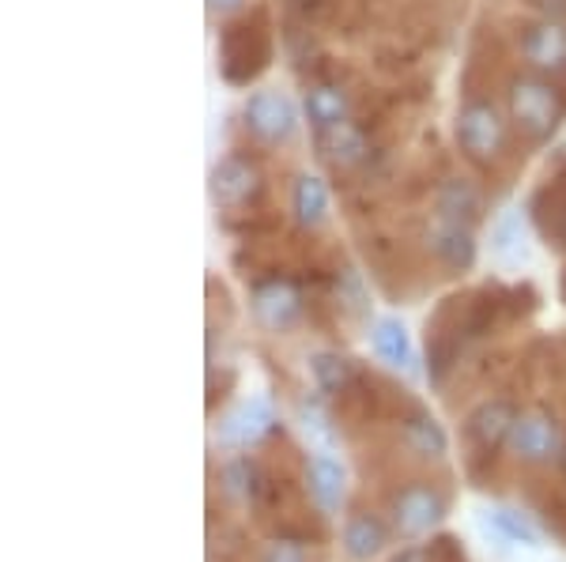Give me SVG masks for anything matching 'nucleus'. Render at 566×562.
I'll return each mask as SVG.
<instances>
[{"label":"nucleus","mask_w":566,"mask_h":562,"mask_svg":"<svg viewBox=\"0 0 566 562\" xmlns=\"http://www.w3.org/2000/svg\"><path fill=\"white\" fill-rule=\"evenodd\" d=\"M427 246L446 268L453 272H469L476 265V234H472V223L450 220V215H431V226H427Z\"/></svg>","instance_id":"20e7f679"},{"label":"nucleus","mask_w":566,"mask_h":562,"mask_svg":"<svg viewBox=\"0 0 566 562\" xmlns=\"http://www.w3.org/2000/svg\"><path fill=\"white\" fill-rule=\"evenodd\" d=\"M559 460H563V473H566V446H563V453H559Z\"/></svg>","instance_id":"cd10ccee"},{"label":"nucleus","mask_w":566,"mask_h":562,"mask_svg":"<svg viewBox=\"0 0 566 562\" xmlns=\"http://www.w3.org/2000/svg\"><path fill=\"white\" fill-rule=\"evenodd\" d=\"M533 4L544 12V20H566V0H533Z\"/></svg>","instance_id":"b1692460"},{"label":"nucleus","mask_w":566,"mask_h":562,"mask_svg":"<svg viewBox=\"0 0 566 562\" xmlns=\"http://www.w3.org/2000/svg\"><path fill=\"white\" fill-rule=\"evenodd\" d=\"M544 231L555 234V238H559V246H566V208H563V212H555V223H544Z\"/></svg>","instance_id":"393cba45"},{"label":"nucleus","mask_w":566,"mask_h":562,"mask_svg":"<svg viewBox=\"0 0 566 562\" xmlns=\"http://www.w3.org/2000/svg\"><path fill=\"white\" fill-rule=\"evenodd\" d=\"M392 562H427V555H423V551H405V555L392 559Z\"/></svg>","instance_id":"bb28decb"},{"label":"nucleus","mask_w":566,"mask_h":562,"mask_svg":"<svg viewBox=\"0 0 566 562\" xmlns=\"http://www.w3.org/2000/svg\"><path fill=\"white\" fill-rule=\"evenodd\" d=\"M291 208H295V220L303 226H322L328 220V189L322 178L303 174L295 178V189H291Z\"/></svg>","instance_id":"dca6fc26"},{"label":"nucleus","mask_w":566,"mask_h":562,"mask_svg":"<svg viewBox=\"0 0 566 562\" xmlns=\"http://www.w3.org/2000/svg\"><path fill=\"white\" fill-rule=\"evenodd\" d=\"M325 148V156L336 162V167H359L363 159H367V136H363V129H355L352 121L336 125V129H328L317 136Z\"/></svg>","instance_id":"a211bd4d"},{"label":"nucleus","mask_w":566,"mask_h":562,"mask_svg":"<svg viewBox=\"0 0 566 562\" xmlns=\"http://www.w3.org/2000/svg\"><path fill=\"white\" fill-rule=\"evenodd\" d=\"M264 562H306V548L303 543H291V540H280L264 551Z\"/></svg>","instance_id":"5701e85b"},{"label":"nucleus","mask_w":566,"mask_h":562,"mask_svg":"<svg viewBox=\"0 0 566 562\" xmlns=\"http://www.w3.org/2000/svg\"><path fill=\"white\" fill-rule=\"evenodd\" d=\"M208 189H212V201L219 208H242L261 193V174L253 162H245L239 156H227L223 162H216Z\"/></svg>","instance_id":"39448f33"},{"label":"nucleus","mask_w":566,"mask_h":562,"mask_svg":"<svg viewBox=\"0 0 566 562\" xmlns=\"http://www.w3.org/2000/svg\"><path fill=\"white\" fill-rule=\"evenodd\" d=\"M370 343L381 362H389V367H397V370H412V362H416L412 340H408V329L397 317H378L370 329Z\"/></svg>","instance_id":"ddd939ff"},{"label":"nucleus","mask_w":566,"mask_h":562,"mask_svg":"<svg viewBox=\"0 0 566 562\" xmlns=\"http://www.w3.org/2000/svg\"><path fill=\"white\" fill-rule=\"evenodd\" d=\"M253 310H258L264 329L287 332L291 325L298 321V314H303V295H298L287 279H272V284L258 287V295H253Z\"/></svg>","instance_id":"6e6552de"},{"label":"nucleus","mask_w":566,"mask_h":562,"mask_svg":"<svg viewBox=\"0 0 566 562\" xmlns=\"http://www.w3.org/2000/svg\"><path fill=\"white\" fill-rule=\"evenodd\" d=\"M306 117H310V125H314L317 136L336 129V125L348 121V95H344L340 87H333V84L314 87L306 95Z\"/></svg>","instance_id":"2eb2a0df"},{"label":"nucleus","mask_w":566,"mask_h":562,"mask_svg":"<svg viewBox=\"0 0 566 562\" xmlns=\"http://www.w3.org/2000/svg\"><path fill=\"white\" fill-rule=\"evenodd\" d=\"M310 495H314V502L322 506L325 513L340 510L344 502V468L340 460L333 457V453H314L310 457Z\"/></svg>","instance_id":"f8f14e48"},{"label":"nucleus","mask_w":566,"mask_h":562,"mask_svg":"<svg viewBox=\"0 0 566 562\" xmlns=\"http://www.w3.org/2000/svg\"><path fill=\"white\" fill-rule=\"evenodd\" d=\"M242 117H245V129L258 136L261 144H287L291 136L298 129V114H295V103L280 91H253L242 106Z\"/></svg>","instance_id":"f03ea898"},{"label":"nucleus","mask_w":566,"mask_h":562,"mask_svg":"<svg viewBox=\"0 0 566 562\" xmlns=\"http://www.w3.org/2000/svg\"><path fill=\"white\" fill-rule=\"evenodd\" d=\"M522 57L541 72H563L566 68V23L541 20L525 31Z\"/></svg>","instance_id":"0eeeda50"},{"label":"nucleus","mask_w":566,"mask_h":562,"mask_svg":"<svg viewBox=\"0 0 566 562\" xmlns=\"http://www.w3.org/2000/svg\"><path fill=\"white\" fill-rule=\"evenodd\" d=\"M514 423H517V412L506 401H488V404H480L476 412L469 415L464 434H469V442L480 453H491L495 446H502V442H510Z\"/></svg>","instance_id":"9d476101"},{"label":"nucleus","mask_w":566,"mask_h":562,"mask_svg":"<svg viewBox=\"0 0 566 562\" xmlns=\"http://www.w3.org/2000/svg\"><path fill=\"white\" fill-rule=\"evenodd\" d=\"M510 117H514V125L528 140H547L563 117L559 91L547 84V79L522 76L510 87Z\"/></svg>","instance_id":"f257e3e1"},{"label":"nucleus","mask_w":566,"mask_h":562,"mask_svg":"<svg viewBox=\"0 0 566 562\" xmlns=\"http://www.w3.org/2000/svg\"><path fill=\"white\" fill-rule=\"evenodd\" d=\"M563 298H566V279H563Z\"/></svg>","instance_id":"c85d7f7f"},{"label":"nucleus","mask_w":566,"mask_h":562,"mask_svg":"<svg viewBox=\"0 0 566 562\" xmlns=\"http://www.w3.org/2000/svg\"><path fill=\"white\" fill-rule=\"evenodd\" d=\"M510 449L525 460H544L563 453V434L547 415H517L514 431H510Z\"/></svg>","instance_id":"423d86ee"},{"label":"nucleus","mask_w":566,"mask_h":562,"mask_svg":"<svg viewBox=\"0 0 566 562\" xmlns=\"http://www.w3.org/2000/svg\"><path fill=\"white\" fill-rule=\"evenodd\" d=\"M208 8H212V12H219V15H227V12H239L242 0H208Z\"/></svg>","instance_id":"a878e982"},{"label":"nucleus","mask_w":566,"mask_h":562,"mask_svg":"<svg viewBox=\"0 0 566 562\" xmlns=\"http://www.w3.org/2000/svg\"><path fill=\"white\" fill-rule=\"evenodd\" d=\"M269 427H272L269 396H250V401H242L223 423H219V442H223V446H250L261 434H269Z\"/></svg>","instance_id":"1a4fd4ad"},{"label":"nucleus","mask_w":566,"mask_h":562,"mask_svg":"<svg viewBox=\"0 0 566 562\" xmlns=\"http://www.w3.org/2000/svg\"><path fill=\"white\" fill-rule=\"evenodd\" d=\"M442 521V498L431 487H408L397 498V529L405 537H423Z\"/></svg>","instance_id":"9b49d317"},{"label":"nucleus","mask_w":566,"mask_h":562,"mask_svg":"<svg viewBox=\"0 0 566 562\" xmlns=\"http://www.w3.org/2000/svg\"><path fill=\"white\" fill-rule=\"evenodd\" d=\"M480 208H483L480 189L464 178H450L434 197L438 215H450V220H461V223H472V226H476V220H480Z\"/></svg>","instance_id":"4468645a"},{"label":"nucleus","mask_w":566,"mask_h":562,"mask_svg":"<svg viewBox=\"0 0 566 562\" xmlns=\"http://www.w3.org/2000/svg\"><path fill=\"white\" fill-rule=\"evenodd\" d=\"M491 253L499 261H525V215L522 208H506L491 223Z\"/></svg>","instance_id":"f3484780"},{"label":"nucleus","mask_w":566,"mask_h":562,"mask_svg":"<svg viewBox=\"0 0 566 562\" xmlns=\"http://www.w3.org/2000/svg\"><path fill=\"white\" fill-rule=\"evenodd\" d=\"M405 442L412 446L419 457H446L450 438H446L442 423L431 420L427 412H412V420H405Z\"/></svg>","instance_id":"aec40b11"},{"label":"nucleus","mask_w":566,"mask_h":562,"mask_svg":"<svg viewBox=\"0 0 566 562\" xmlns=\"http://www.w3.org/2000/svg\"><path fill=\"white\" fill-rule=\"evenodd\" d=\"M488 524L510 543H528V548H536V543H541V529H536V524L528 521L525 513H517V510H491Z\"/></svg>","instance_id":"4be33fe9"},{"label":"nucleus","mask_w":566,"mask_h":562,"mask_svg":"<svg viewBox=\"0 0 566 562\" xmlns=\"http://www.w3.org/2000/svg\"><path fill=\"white\" fill-rule=\"evenodd\" d=\"M458 144L469 159L488 162L495 159L506 144V125H502L499 110L491 103H469L458 114Z\"/></svg>","instance_id":"7ed1b4c3"},{"label":"nucleus","mask_w":566,"mask_h":562,"mask_svg":"<svg viewBox=\"0 0 566 562\" xmlns=\"http://www.w3.org/2000/svg\"><path fill=\"white\" fill-rule=\"evenodd\" d=\"M381 543H386V529H381L378 518H370V513H355L348 521V529H344V551H348V559L355 562H367L381 551Z\"/></svg>","instance_id":"6ab92c4d"},{"label":"nucleus","mask_w":566,"mask_h":562,"mask_svg":"<svg viewBox=\"0 0 566 562\" xmlns=\"http://www.w3.org/2000/svg\"><path fill=\"white\" fill-rule=\"evenodd\" d=\"M310 374H314V385L322 389V393H328V396L348 393V385L355 382L352 362L333 356V351H322V356L310 359Z\"/></svg>","instance_id":"412c9836"}]
</instances>
